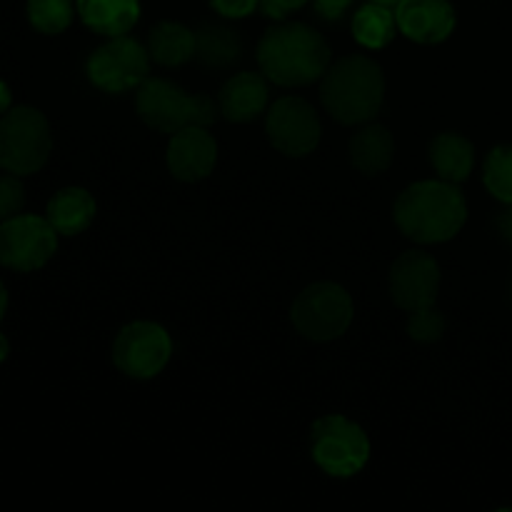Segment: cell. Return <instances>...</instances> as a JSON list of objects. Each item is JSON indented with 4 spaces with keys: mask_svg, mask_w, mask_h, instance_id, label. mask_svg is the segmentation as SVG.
I'll list each match as a JSON object with an SVG mask.
<instances>
[{
    "mask_svg": "<svg viewBox=\"0 0 512 512\" xmlns=\"http://www.w3.org/2000/svg\"><path fill=\"white\" fill-rule=\"evenodd\" d=\"M368 433L345 415L330 413L310 425V458L328 478H355L370 463Z\"/></svg>",
    "mask_w": 512,
    "mask_h": 512,
    "instance_id": "cell-5",
    "label": "cell"
},
{
    "mask_svg": "<svg viewBox=\"0 0 512 512\" xmlns=\"http://www.w3.org/2000/svg\"><path fill=\"white\" fill-rule=\"evenodd\" d=\"M135 113L150 130L163 135H173L190 125H210L218 120V100L205 93H188L178 83L168 78L150 75L135 90Z\"/></svg>",
    "mask_w": 512,
    "mask_h": 512,
    "instance_id": "cell-4",
    "label": "cell"
},
{
    "mask_svg": "<svg viewBox=\"0 0 512 512\" xmlns=\"http://www.w3.org/2000/svg\"><path fill=\"white\" fill-rule=\"evenodd\" d=\"M85 28L103 38L128 35L140 20V0H75Z\"/></svg>",
    "mask_w": 512,
    "mask_h": 512,
    "instance_id": "cell-18",
    "label": "cell"
},
{
    "mask_svg": "<svg viewBox=\"0 0 512 512\" xmlns=\"http://www.w3.org/2000/svg\"><path fill=\"white\" fill-rule=\"evenodd\" d=\"M270 105L268 78L263 73L243 70L235 73L220 85L218 110L228 123H253L260 115H265Z\"/></svg>",
    "mask_w": 512,
    "mask_h": 512,
    "instance_id": "cell-15",
    "label": "cell"
},
{
    "mask_svg": "<svg viewBox=\"0 0 512 512\" xmlns=\"http://www.w3.org/2000/svg\"><path fill=\"white\" fill-rule=\"evenodd\" d=\"M355 318L353 295L338 283H313L290 305V323L310 343H333L343 338Z\"/></svg>",
    "mask_w": 512,
    "mask_h": 512,
    "instance_id": "cell-6",
    "label": "cell"
},
{
    "mask_svg": "<svg viewBox=\"0 0 512 512\" xmlns=\"http://www.w3.org/2000/svg\"><path fill=\"white\" fill-rule=\"evenodd\" d=\"M150 60L163 68H178L190 63L198 53V35L193 28L178 20H160L148 33Z\"/></svg>",
    "mask_w": 512,
    "mask_h": 512,
    "instance_id": "cell-20",
    "label": "cell"
},
{
    "mask_svg": "<svg viewBox=\"0 0 512 512\" xmlns=\"http://www.w3.org/2000/svg\"><path fill=\"white\" fill-rule=\"evenodd\" d=\"M370 3H380V5H388V8H395L400 0H370Z\"/></svg>",
    "mask_w": 512,
    "mask_h": 512,
    "instance_id": "cell-34",
    "label": "cell"
},
{
    "mask_svg": "<svg viewBox=\"0 0 512 512\" xmlns=\"http://www.w3.org/2000/svg\"><path fill=\"white\" fill-rule=\"evenodd\" d=\"M260 0H208L210 8L228 20H243L258 10Z\"/></svg>",
    "mask_w": 512,
    "mask_h": 512,
    "instance_id": "cell-27",
    "label": "cell"
},
{
    "mask_svg": "<svg viewBox=\"0 0 512 512\" xmlns=\"http://www.w3.org/2000/svg\"><path fill=\"white\" fill-rule=\"evenodd\" d=\"M95 215H98V203H95L93 193L85 188H78V185L60 188L48 200V208H45L48 223L53 225L55 233L65 235V238L85 233L93 225Z\"/></svg>",
    "mask_w": 512,
    "mask_h": 512,
    "instance_id": "cell-17",
    "label": "cell"
},
{
    "mask_svg": "<svg viewBox=\"0 0 512 512\" xmlns=\"http://www.w3.org/2000/svg\"><path fill=\"white\" fill-rule=\"evenodd\" d=\"M333 63L330 45L313 25L280 20L258 43L260 73L280 88H305L318 83Z\"/></svg>",
    "mask_w": 512,
    "mask_h": 512,
    "instance_id": "cell-1",
    "label": "cell"
},
{
    "mask_svg": "<svg viewBox=\"0 0 512 512\" xmlns=\"http://www.w3.org/2000/svg\"><path fill=\"white\" fill-rule=\"evenodd\" d=\"M20 175H0V220L18 215L25 205V188Z\"/></svg>",
    "mask_w": 512,
    "mask_h": 512,
    "instance_id": "cell-26",
    "label": "cell"
},
{
    "mask_svg": "<svg viewBox=\"0 0 512 512\" xmlns=\"http://www.w3.org/2000/svg\"><path fill=\"white\" fill-rule=\"evenodd\" d=\"M348 158L353 170L363 175H383L395 160V135L388 125L370 123L358 125L348 145Z\"/></svg>",
    "mask_w": 512,
    "mask_h": 512,
    "instance_id": "cell-16",
    "label": "cell"
},
{
    "mask_svg": "<svg viewBox=\"0 0 512 512\" xmlns=\"http://www.w3.org/2000/svg\"><path fill=\"white\" fill-rule=\"evenodd\" d=\"M170 175L180 183H200L218 165V140L205 125H190L170 135L165 153Z\"/></svg>",
    "mask_w": 512,
    "mask_h": 512,
    "instance_id": "cell-13",
    "label": "cell"
},
{
    "mask_svg": "<svg viewBox=\"0 0 512 512\" xmlns=\"http://www.w3.org/2000/svg\"><path fill=\"white\" fill-rule=\"evenodd\" d=\"M483 185L495 200L512 205V145H495L485 155Z\"/></svg>",
    "mask_w": 512,
    "mask_h": 512,
    "instance_id": "cell-24",
    "label": "cell"
},
{
    "mask_svg": "<svg viewBox=\"0 0 512 512\" xmlns=\"http://www.w3.org/2000/svg\"><path fill=\"white\" fill-rule=\"evenodd\" d=\"M10 100H13V95H10L8 83H3V80H0V118H3V115L10 110Z\"/></svg>",
    "mask_w": 512,
    "mask_h": 512,
    "instance_id": "cell-30",
    "label": "cell"
},
{
    "mask_svg": "<svg viewBox=\"0 0 512 512\" xmlns=\"http://www.w3.org/2000/svg\"><path fill=\"white\" fill-rule=\"evenodd\" d=\"M310 3H313L315 13H318L320 18L335 23V20H340L345 13H348L350 5H353L355 0H310Z\"/></svg>",
    "mask_w": 512,
    "mask_h": 512,
    "instance_id": "cell-29",
    "label": "cell"
},
{
    "mask_svg": "<svg viewBox=\"0 0 512 512\" xmlns=\"http://www.w3.org/2000/svg\"><path fill=\"white\" fill-rule=\"evenodd\" d=\"M58 250V233L48 218L18 213L0 223V265L18 273L43 268Z\"/></svg>",
    "mask_w": 512,
    "mask_h": 512,
    "instance_id": "cell-11",
    "label": "cell"
},
{
    "mask_svg": "<svg viewBox=\"0 0 512 512\" xmlns=\"http://www.w3.org/2000/svg\"><path fill=\"white\" fill-rule=\"evenodd\" d=\"M430 168L438 173L440 180L448 183H465L473 175L475 168V145L465 135L455 133V130H445V133L435 135L430 140L428 148Z\"/></svg>",
    "mask_w": 512,
    "mask_h": 512,
    "instance_id": "cell-19",
    "label": "cell"
},
{
    "mask_svg": "<svg viewBox=\"0 0 512 512\" xmlns=\"http://www.w3.org/2000/svg\"><path fill=\"white\" fill-rule=\"evenodd\" d=\"M53 150L50 123L38 108L18 105L0 118V168L13 175H33Z\"/></svg>",
    "mask_w": 512,
    "mask_h": 512,
    "instance_id": "cell-7",
    "label": "cell"
},
{
    "mask_svg": "<svg viewBox=\"0 0 512 512\" xmlns=\"http://www.w3.org/2000/svg\"><path fill=\"white\" fill-rule=\"evenodd\" d=\"M393 220L413 243H450L468 223V200L460 193V185L448 180H418L398 195Z\"/></svg>",
    "mask_w": 512,
    "mask_h": 512,
    "instance_id": "cell-2",
    "label": "cell"
},
{
    "mask_svg": "<svg viewBox=\"0 0 512 512\" xmlns=\"http://www.w3.org/2000/svg\"><path fill=\"white\" fill-rule=\"evenodd\" d=\"M195 35H198V53H195V58L203 65H208V68H230L243 55V40H240V35L230 25L205 23L203 28L195 30Z\"/></svg>",
    "mask_w": 512,
    "mask_h": 512,
    "instance_id": "cell-22",
    "label": "cell"
},
{
    "mask_svg": "<svg viewBox=\"0 0 512 512\" xmlns=\"http://www.w3.org/2000/svg\"><path fill=\"white\" fill-rule=\"evenodd\" d=\"M500 225H503L505 235H508V238H512V210H510L508 215H505V218H503V223H500Z\"/></svg>",
    "mask_w": 512,
    "mask_h": 512,
    "instance_id": "cell-33",
    "label": "cell"
},
{
    "mask_svg": "<svg viewBox=\"0 0 512 512\" xmlns=\"http://www.w3.org/2000/svg\"><path fill=\"white\" fill-rule=\"evenodd\" d=\"M308 3L310 0H260L258 10L265 15V18L280 23V20H288L290 15L303 10Z\"/></svg>",
    "mask_w": 512,
    "mask_h": 512,
    "instance_id": "cell-28",
    "label": "cell"
},
{
    "mask_svg": "<svg viewBox=\"0 0 512 512\" xmlns=\"http://www.w3.org/2000/svg\"><path fill=\"white\" fill-rule=\"evenodd\" d=\"M8 353H10V343H8V338H5V335L0 333V363H3V360L8 358Z\"/></svg>",
    "mask_w": 512,
    "mask_h": 512,
    "instance_id": "cell-32",
    "label": "cell"
},
{
    "mask_svg": "<svg viewBox=\"0 0 512 512\" xmlns=\"http://www.w3.org/2000/svg\"><path fill=\"white\" fill-rule=\"evenodd\" d=\"M265 135L285 158H308L323 138L318 110L298 95H283L265 110Z\"/></svg>",
    "mask_w": 512,
    "mask_h": 512,
    "instance_id": "cell-10",
    "label": "cell"
},
{
    "mask_svg": "<svg viewBox=\"0 0 512 512\" xmlns=\"http://www.w3.org/2000/svg\"><path fill=\"white\" fill-rule=\"evenodd\" d=\"M320 103L340 125H363L378 118L385 103V75L370 55H343L320 78Z\"/></svg>",
    "mask_w": 512,
    "mask_h": 512,
    "instance_id": "cell-3",
    "label": "cell"
},
{
    "mask_svg": "<svg viewBox=\"0 0 512 512\" xmlns=\"http://www.w3.org/2000/svg\"><path fill=\"white\" fill-rule=\"evenodd\" d=\"M440 283H443V273H440L438 260L420 248L405 250L390 265V300L395 308L405 310V313L433 308L440 293Z\"/></svg>",
    "mask_w": 512,
    "mask_h": 512,
    "instance_id": "cell-12",
    "label": "cell"
},
{
    "mask_svg": "<svg viewBox=\"0 0 512 512\" xmlns=\"http://www.w3.org/2000/svg\"><path fill=\"white\" fill-rule=\"evenodd\" d=\"M150 63L153 60H150L148 45L130 35H118V38H108L88 55L85 75L93 88L118 95L138 90L150 78Z\"/></svg>",
    "mask_w": 512,
    "mask_h": 512,
    "instance_id": "cell-8",
    "label": "cell"
},
{
    "mask_svg": "<svg viewBox=\"0 0 512 512\" xmlns=\"http://www.w3.org/2000/svg\"><path fill=\"white\" fill-rule=\"evenodd\" d=\"M110 358L118 373L130 380L158 378L173 358V338L153 320H135L115 335Z\"/></svg>",
    "mask_w": 512,
    "mask_h": 512,
    "instance_id": "cell-9",
    "label": "cell"
},
{
    "mask_svg": "<svg viewBox=\"0 0 512 512\" xmlns=\"http://www.w3.org/2000/svg\"><path fill=\"white\" fill-rule=\"evenodd\" d=\"M445 335V318L440 310L423 308L415 310V313H408V338L415 340V343H438Z\"/></svg>",
    "mask_w": 512,
    "mask_h": 512,
    "instance_id": "cell-25",
    "label": "cell"
},
{
    "mask_svg": "<svg viewBox=\"0 0 512 512\" xmlns=\"http://www.w3.org/2000/svg\"><path fill=\"white\" fill-rule=\"evenodd\" d=\"M393 10L400 33L418 45L445 43L458 25L450 0H400Z\"/></svg>",
    "mask_w": 512,
    "mask_h": 512,
    "instance_id": "cell-14",
    "label": "cell"
},
{
    "mask_svg": "<svg viewBox=\"0 0 512 512\" xmlns=\"http://www.w3.org/2000/svg\"><path fill=\"white\" fill-rule=\"evenodd\" d=\"M25 13L38 33L60 35L73 25L78 8H75V0H28Z\"/></svg>",
    "mask_w": 512,
    "mask_h": 512,
    "instance_id": "cell-23",
    "label": "cell"
},
{
    "mask_svg": "<svg viewBox=\"0 0 512 512\" xmlns=\"http://www.w3.org/2000/svg\"><path fill=\"white\" fill-rule=\"evenodd\" d=\"M350 33L353 40L365 50H383L398 35V20H395V10L380 3H365L360 5L350 20Z\"/></svg>",
    "mask_w": 512,
    "mask_h": 512,
    "instance_id": "cell-21",
    "label": "cell"
},
{
    "mask_svg": "<svg viewBox=\"0 0 512 512\" xmlns=\"http://www.w3.org/2000/svg\"><path fill=\"white\" fill-rule=\"evenodd\" d=\"M5 310H8V290L0 283V320L5 318Z\"/></svg>",
    "mask_w": 512,
    "mask_h": 512,
    "instance_id": "cell-31",
    "label": "cell"
}]
</instances>
